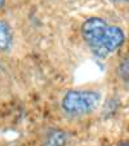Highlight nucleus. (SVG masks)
<instances>
[{
  "instance_id": "1",
  "label": "nucleus",
  "mask_w": 129,
  "mask_h": 146,
  "mask_svg": "<svg viewBox=\"0 0 129 146\" xmlns=\"http://www.w3.org/2000/svg\"><path fill=\"white\" fill-rule=\"evenodd\" d=\"M81 35L92 53L98 58H105L123 45L125 40L124 31L112 26L102 18L92 17L81 26Z\"/></svg>"
},
{
  "instance_id": "2",
  "label": "nucleus",
  "mask_w": 129,
  "mask_h": 146,
  "mask_svg": "<svg viewBox=\"0 0 129 146\" xmlns=\"http://www.w3.org/2000/svg\"><path fill=\"white\" fill-rule=\"evenodd\" d=\"M101 96L94 91H69L62 98V109L70 115H87L99 105Z\"/></svg>"
},
{
  "instance_id": "3",
  "label": "nucleus",
  "mask_w": 129,
  "mask_h": 146,
  "mask_svg": "<svg viewBox=\"0 0 129 146\" xmlns=\"http://www.w3.org/2000/svg\"><path fill=\"white\" fill-rule=\"evenodd\" d=\"M67 135L63 131L53 129L47 135L44 146H66Z\"/></svg>"
},
{
  "instance_id": "4",
  "label": "nucleus",
  "mask_w": 129,
  "mask_h": 146,
  "mask_svg": "<svg viewBox=\"0 0 129 146\" xmlns=\"http://www.w3.org/2000/svg\"><path fill=\"white\" fill-rule=\"evenodd\" d=\"M12 44V31L8 23L0 21V50H5Z\"/></svg>"
},
{
  "instance_id": "5",
  "label": "nucleus",
  "mask_w": 129,
  "mask_h": 146,
  "mask_svg": "<svg viewBox=\"0 0 129 146\" xmlns=\"http://www.w3.org/2000/svg\"><path fill=\"white\" fill-rule=\"evenodd\" d=\"M119 76L126 86H129V54L124 57L119 65Z\"/></svg>"
},
{
  "instance_id": "6",
  "label": "nucleus",
  "mask_w": 129,
  "mask_h": 146,
  "mask_svg": "<svg viewBox=\"0 0 129 146\" xmlns=\"http://www.w3.org/2000/svg\"><path fill=\"white\" fill-rule=\"evenodd\" d=\"M111 1H114V3H128L129 0H111Z\"/></svg>"
},
{
  "instance_id": "7",
  "label": "nucleus",
  "mask_w": 129,
  "mask_h": 146,
  "mask_svg": "<svg viewBox=\"0 0 129 146\" xmlns=\"http://www.w3.org/2000/svg\"><path fill=\"white\" fill-rule=\"evenodd\" d=\"M4 3H5V0H0V8H3Z\"/></svg>"
},
{
  "instance_id": "8",
  "label": "nucleus",
  "mask_w": 129,
  "mask_h": 146,
  "mask_svg": "<svg viewBox=\"0 0 129 146\" xmlns=\"http://www.w3.org/2000/svg\"><path fill=\"white\" fill-rule=\"evenodd\" d=\"M118 146H129V143H119Z\"/></svg>"
}]
</instances>
